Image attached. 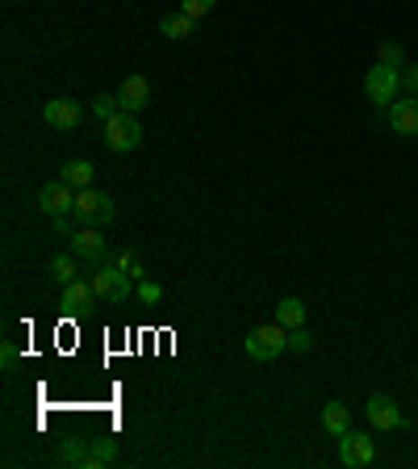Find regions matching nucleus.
<instances>
[{
  "label": "nucleus",
  "instance_id": "aec40b11",
  "mask_svg": "<svg viewBox=\"0 0 418 469\" xmlns=\"http://www.w3.org/2000/svg\"><path fill=\"white\" fill-rule=\"evenodd\" d=\"M113 265L126 268V273H130L134 281H143V277H147V268H143V260H138V252H121L118 260H113Z\"/></svg>",
  "mask_w": 418,
  "mask_h": 469
},
{
  "label": "nucleus",
  "instance_id": "f257e3e1",
  "mask_svg": "<svg viewBox=\"0 0 418 469\" xmlns=\"http://www.w3.org/2000/svg\"><path fill=\"white\" fill-rule=\"evenodd\" d=\"M93 289H96V298L101 302H109V306H121V302H130L134 298V277L126 273V268H118V265H101L93 273Z\"/></svg>",
  "mask_w": 418,
  "mask_h": 469
},
{
  "label": "nucleus",
  "instance_id": "f03ea898",
  "mask_svg": "<svg viewBox=\"0 0 418 469\" xmlns=\"http://www.w3.org/2000/svg\"><path fill=\"white\" fill-rule=\"evenodd\" d=\"M76 218L84 227H109L118 218V205L101 189H76Z\"/></svg>",
  "mask_w": 418,
  "mask_h": 469
},
{
  "label": "nucleus",
  "instance_id": "6e6552de",
  "mask_svg": "<svg viewBox=\"0 0 418 469\" xmlns=\"http://www.w3.org/2000/svg\"><path fill=\"white\" fill-rule=\"evenodd\" d=\"M369 423L377 428V432H394V428H406V415L397 410V402L389 394H372L369 398Z\"/></svg>",
  "mask_w": 418,
  "mask_h": 469
},
{
  "label": "nucleus",
  "instance_id": "393cba45",
  "mask_svg": "<svg viewBox=\"0 0 418 469\" xmlns=\"http://www.w3.org/2000/svg\"><path fill=\"white\" fill-rule=\"evenodd\" d=\"M381 63H389V68H402V47H397V42H385V47H381Z\"/></svg>",
  "mask_w": 418,
  "mask_h": 469
},
{
  "label": "nucleus",
  "instance_id": "9d476101",
  "mask_svg": "<svg viewBox=\"0 0 418 469\" xmlns=\"http://www.w3.org/2000/svg\"><path fill=\"white\" fill-rule=\"evenodd\" d=\"M72 252L80 256V260H93V265H105L109 260V248H105V235H101V227H84L72 235Z\"/></svg>",
  "mask_w": 418,
  "mask_h": 469
},
{
  "label": "nucleus",
  "instance_id": "6ab92c4d",
  "mask_svg": "<svg viewBox=\"0 0 418 469\" xmlns=\"http://www.w3.org/2000/svg\"><path fill=\"white\" fill-rule=\"evenodd\" d=\"M93 113H96V118H101V122L118 118V113H121V101H118V93H113V96H109V93H101V96H96V101H93Z\"/></svg>",
  "mask_w": 418,
  "mask_h": 469
},
{
  "label": "nucleus",
  "instance_id": "412c9836",
  "mask_svg": "<svg viewBox=\"0 0 418 469\" xmlns=\"http://www.w3.org/2000/svg\"><path fill=\"white\" fill-rule=\"evenodd\" d=\"M134 298L147 302V306H156V302H164V285H156V281H138V289H134Z\"/></svg>",
  "mask_w": 418,
  "mask_h": 469
},
{
  "label": "nucleus",
  "instance_id": "7ed1b4c3",
  "mask_svg": "<svg viewBox=\"0 0 418 469\" xmlns=\"http://www.w3.org/2000/svg\"><path fill=\"white\" fill-rule=\"evenodd\" d=\"M243 348H247L251 361H276L289 348V327H280V323L255 327V331H247V344Z\"/></svg>",
  "mask_w": 418,
  "mask_h": 469
},
{
  "label": "nucleus",
  "instance_id": "ddd939ff",
  "mask_svg": "<svg viewBox=\"0 0 418 469\" xmlns=\"http://www.w3.org/2000/svg\"><path fill=\"white\" fill-rule=\"evenodd\" d=\"M159 34L172 38V42H184V38L197 34V17H189V13H167V17H159Z\"/></svg>",
  "mask_w": 418,
  "mask_h": 469
},
{
  "label": "nucleus",
  "instance_id": "f3484780",
  "mask_svg": "<svg viewBox=\"0 0 418 469\" xmlns=\"http://www.w3.org/2000/svg\"><path fill=\"white\" fill-rule=\"evenodd\" d=\"M93 298H96L93 281H72V285H63V306H67V311H84Z\"/></svg>",
  "mask_w": 418,
  "mask_h": 469
},
{
  "label": "nucleus",
  "instance_id": "20e7f679",
  "mask_svg": "<svg viewBox=\"0 0 418 469\" xmlns=\"http://www.w3.org/2000/svg\"><path fill=\"white\" fill-rule=\"evenodd\" d=\"M397 88H402V76H397V68H389V63H377V68H369V76H364V96L381 109H389L397 101Z\"/></svg>",
  "mask_w": 418,
  "mask_h": 469
},
{
  "label": "nucleus",
  "instance_id": "bb28decb",
  "mask_svg": "<svg viewBox=\"0 0 418 469\" xmlns=\"http://www.w3.org/2000/svg\"><path fill=\"white\" fill-rule=\"evenodd\" d=\"M0 365H4V369L17 365V348H13V344H0Z\"/></svg>",
  "mask_w": 418,
  "mask_h": 469
},
{
  "label": "nucleus",
  "instance_id": "423d86ee",
  "mask_svg": "<svg viewBox=\"0 0 418 469\" xmlns=\"http://www.w3.org/2000/svg\"><path fill=\"white\" fill-rule=\"evenodd\" d=\"M38 205H42V214H47L50 222H55V218L76 214V193H72V185H67V181L42 185V189H38Z\"/></svg>",
  "mask_w": 418,
  "mask_h": 469
},
{
  "label": "nucleus",
  "instance_id": "5701e85b",
  "mask_svg": "<svg viewBox=\"0 0 418 469\" xmlns=\"http://www.w3.org/2000/svg\"><path fill=\"white\" fill-rule=\"evenodd\" d=\"M218 0H180V13H189V17H197V22H201L205 13L214 9Z\"/></svg>",
  "mask_w": 418,
  "mask_h": 469
},
{
  "label": "nucleus",
  "instance_id": "a211bd4d",
  "mask_svg": "<svg viewBox=\"0 0 418 469\" xmlns=\"http://www.w3.org/2000/svg\"><path fill=\"white\" fill-rule=\"evenodd\" d=\"M76 265H80V256H76V252L55 256V260H50V281H59V285H72V281H76Z\"/></svg>",
  "mask_w": 418,
  "mask_h": 469
},
{
  "label": "nucleus",
  "instance_id": "9b49d317",
  "mask_svg": "<svg viewBox=\"0 0 418 469\" xmlns=\"http://www.w3.org/2000/svg\"><path fill=\"white\" fill-rule=\"evenodd\" d=\"M118 101L126 113H138V109L151 105V85H147V76H126L118 88Z\"/></svg>",
  "mask_w": 418,
  "mask_h": 469
},
{
  "label": "nucleus",
  "instance_id": "0eeeda50",
  "mask_svg": "<svg viewBox=\"0 0 418 469\" xmlns=\"http://www.w3.org/2000/svg\"><path fill=\"white\" fill-rule=\"evenodd\" d=\"M372 457H377L372 436H360V432H343V436H339V461H343L347 469H364Z\"/></svg>",
  "mask_w": 418,
  "mask_h": 469
},
{
  "label": "nucleus",
  "instance_id": "4468645a",
  "mask_svg": "<svg viewBox=\"0 0 418 469\" xmlns=\"http://www.w3.org/2000/svg\"><path fill=\"white\" fill-rule=\"evenodd\" d=\"M93 176H96V168L88 159H67L59 168V181H67L72 189H93Z\"/></svg>",
  "mask_w": 418,
  "mask_h": 469
},
{
  "label": "nucleus",
  "instance_id": "a878e982",
  "mask_svg": "<svg viewBox=\"0 0 418 469\" xmlns=\"http://www.w3.org/2000/svg\"><path fill=\"white\" fill-rule=\"evenodd\" d=\"M402 88H406V93L418 101V63H414V68H410L406 76H402Z\"/></svg>",
  "mask_w": 418,
  "mask_h": 469
},
{
  "label": "nucleus",
  "instance_id": "2eb2a0df",
  "mask_svg": "<svg viewBox=\"0 0 418 469\" xmlns=\"http://www.w3.org/2000/svg\"><path fill=\"white\" fill-rule=\"evenodd\" d=\"M323 428H326V436L351 432V410H347V402H326L323 407Z\"/></svg>",
  "mask_w": 418,
  "mask_h": 469
},
{
  "label": "nucleus",
  "instance_id": "39448f33",
  "mask_svg": "<svg viewBox=\"0 0 418 469\" xmlns=\"http://www.w3.org/2000/svg\"><path fill=\"white\" fill-rule=\"evenodd\" d=\"M105 143H109V151H134V147H143L138 113H126V109H121L118 118H109L105 122Z\"/></svg>",
  "mask_w": 418,
  "mask_h": 469
},
{
  "label": "nucleus",
  "instance_id": "b1692460",
  "mask_svg": "<svg viewBox=\"0 0 418 469\" xmlns=\"http://www.w3.org/2000/svg\"><path fill=\"white\" fill-rule=\"evenodd\" d=\"M289 344H293V352H310L314 339L306 336V327H298V331H289Z\"/></svg>",
  "mask_w": 418,
  "mask_h": 469
},
{
  "label": "nucleus",
  "instance_id": "dca6fc26",
  "mask_svg": "<svg viewBox=\"0 0 418 469\" xmlns=\"http://www.w3.org/2000/svg\"><path fill=\"white\" fill-rule=\"evenodd\" d=\"M276 323L289 327V331L306 327V302H301V298H280V302H276Z\"/></svg>",
  "mask_w": 418,
  "mask_h": 469
},
{
  "label": "nucleus",
  "instance_id": "1a4fd4ad",
  "mask_svg": "<svg viewBox=\"0 0 418 469\" xmlns=\"http://www.w3.org/2000/svg\"><path fill=\"white\" fill-rule=\"evenodd\" d=\"M42 118H47V126H55V131H76V126L84 122V109H80V101H72V96H59V101H47Z\"/></svg>",
  "mask_w": 418,
  "mask_h": 469
},
{
  "label": "nucleus",
  "instance_id": "f8f14e48",
  "mask_svg": "<svg viewBox=\"0 0 418 469\" xmlns=\"http://www.w3.org/2000/svg\"><path fill=\"white\" fill-rule=\"evenodd\" d=\"M389 126H394V134H402V139H414L418 134V101L414 96L389 105Z\"/></svg>",
  "mask_w": 418,
  "mask_h": 469
},
{
  "label": "nucleus",
  "instance_id": "4be33fe9",
  "mask_svg": "<svg viewBox=\"0 0 418 469\" xmlns=\"http://www.w3.org/2000/svg\"><path fill=\"white\" fill-rule=\"evenodd\" d=\"M118 457V445H113V440H93V461H88V465H101V461H113Z\"/></svg>",
  "mask_w": 418,
  "mask_h": 469
}]
</instances>
